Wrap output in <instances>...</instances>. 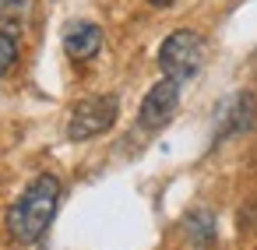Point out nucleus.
<instances>
[{
	"label": "nucleus",
	"mask_w": 257,
	"mask_h": 250,
	"mask_svg": "<svg viewBox=\"0 0 257 250\" xmlns=\"http://www.w3.org/2000/svg\"><path fill=\"white\" fill-rule=\"evenodd\" d=\"M57 201H60V180L57 176L32 180V187L8 211V229H11L15 243H25V246L36 243L50 229V222L57 215Z\"/></svg>",
	"instance_id": "1"
},
{
	"label": "nucleus",
	"mask_w": 257,
	"mask_h": 250,
	"mask_svg": "<svg viewBox=\"0 0 257 250\" xmlns=\"http://www.w3.org/2000/svg\"><path fill=\"white\" fill-rule=\"evenodd\" d=\"M159 67H162L166 78H173L180 85L197 78V71L204 67V39L197 32H190V29L173 32L159 50Z\"/></svg>",
	"instance_id": "2"
},
{
	"label": "nucleus",
	"mask_w": 257,
	"mask_h": 250,
	"mask_svg": "<svg viewBox=\"0 0 257 250\" xmlns=\"http://www.w3.org/2000/svg\"><path fill=\"white\" fill-rule=\"evenodd\" d=\"M116 120V99L113 95H99V99H85L74 106L71 120H67V134L74 141H85V138H95L102 131H109Z\"/></svg>",
	"instance_id": "3"
},
{
	"label": "nucleus",
	"mask_w": 257,
	"mask_h": 250,
	"mask_svg": "<svg viewBox=\"0 0 257 250\" xmlns=\"http://www.w3.org/2000/svg\"><path fill=\"white\" fill-rule=\"evenodd\" d=\"M176 106H180V81L162 78L159 85H152V88H148V95H145V102H141L138 120H141V127L155 131V127L169 123V116L176 113Z\"/></svg>",
	"instance_id": "4"
},
{
	"label": "nucleus",
	"mask_w": 257,
	"mask_h": 250,
	"mask_svg": "<svg viewBox=\"0 0 257 250\" xmlns=\"http://www.w3.org/2000/svg\"><path fill=\"white\" fill-rule=\"evenodd\" d=\"M64 50L71 60H92L102 50V29L92 22H74L64 32Z\"/></svg>",
	"instance_id": "5"
},
{
	"label": "nucleus",
	"mask_w": 257,
	"mask_h": 250,
	"mask_svg": "<svg viewBox=\"0 0 257 250\" xmlns=\"http://www.w3.org/2000/svg\"><path fill=\"white\" fill-rule=\"evenodd\" d=\"M250 123H253V95L243 92L225 106V116H222L218 131L222 134H243V131H250Z\"/></svg>",
	"instance_id": "6"
},
{
	"label": "nucleus",
	"mask_w": 257,
	"mask_h": 250,
	"mask_svg": "<svg viewBox=\"0 0 257 250\" xmlns=\"http://www.w3.org/2000/svg\"><path fill=\"white\" fill-rule=\"evenodd\" d=\"M183 232L190 236L194 246H211L215 243V218L208 211H190L183 222Z\"/></svg>",
	"instance_id": "7"
},
{
	"label": "nucleus",
	"mask_w": 257,
	"mask_h": 250,
	"mask_svg": "<svg viewBox=\"0 0 257 250\" xmlns=\"http://www.w3.org/2000/svg\"><path fill=\"white\" fill-rule=\"evenodd\" d=\"M15 60H18V43H15V36L0 32V78L15 67Z\"/></svg>",
	"instance_id": "8"
},
{
	"label": "nucleus",
	"mask_w": 257,
	"mask_h": 250,
	"mask_svg": "<svg viewBox=\"0 0 257 250\" xmlns=\"http://www.w3.org/2000/svg\"><path fill=\"white\" fill-rule=\"evenodd\" d=\"M29 11H32V0H0V15L11 18V22L29 18Z\"/></svg>",
	"instance_id": "9"
},
{
	"label": "nucleus",
	"mask_w": 257,
	"mask_h": 250,
	"mask_svg": "<svg viewBox=\"0 0 257 250\" xmlns=\"http://www.w3.org/2000/svg\"><path fill=\"white\" fill-rule=\"evenodd\" d=\"M155 8H169V4H176V0H152Z\"/></svg>",
	"instance_id": "10"
}]
</instances>
